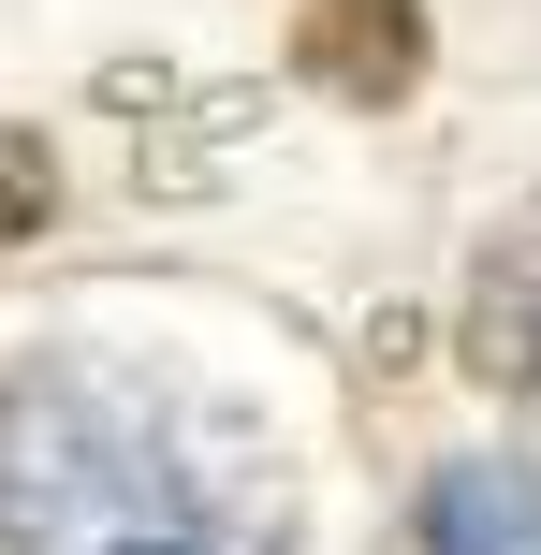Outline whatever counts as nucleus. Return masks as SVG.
<instances>
[{
	"label": "nucleus",
	"instance_id": "1",
	"mask_svg": "<svg viewBox=\"0 0 541 555\" xmlns=\"http://www.w3.org/2000/svg\"><path fill=\"white\" fill-rule=\"evenodd\" d=\"M279 453L205 439L132 365H29L0 380V555H279Z\"/></svg>",
	"mask_w": 541,
	"mask_h": 555
},
{
	"label": "nucleus",
	"instance_id": "2",
	"mask_svg": "<svg viewBox=\"0 0 541 555\" xmlns=\"http://www.w3.org/2000/svg\"><path fill=\"white\" fill-rule=\"evenodd\" d=\"M468 365H484L513 410H541V191L468 249Z\"/></svg>",
	"mask_w": 541,
	"mask_h": 555
},
{
	"label": "nucleus",
	"instance_id": "3",
	"mask_svg": "<svg viewBox=\"0 0 541 555\" xmlns=\"http://www.w3.org/2000/svg\"><path fill=\"white\" fill-rule=\"evenodd\" d=\"M425 555H541V468L527 453H454L425 482Z\"/></svg>",
	"mask_w": 541,
	"mask_h": 555
},
{
	"label": "nucleus",
	"instance_id": "4",
	"mask_svg": "<svg viewBox=\"0 0 541 555\" xmlns=\"http://www.w3.org/2000/svg\"><path fill=\"white\" fill-rule=\"evenodd\" d=\"M308 74L337 103H396L425 74V15L410 0H308Z\"/></svg>",
	"mask_w": 541,
	"mask_h": 555
},
{
	"label": "nucleus",
	"instance_id": "5",
	"mask_svg": "<svg viewBox=\"0 0 541 555\" xmlns=\"http://www.w3.org/2000/svg\"><path fill=\"white\" fill-rule=\"evenodd\" d=\"M44 205H59V162L0 117V249H15V234H44Z\"/></svg>",
	"mask_w": 541,
	"mask_h": 555
}]
</instances>
